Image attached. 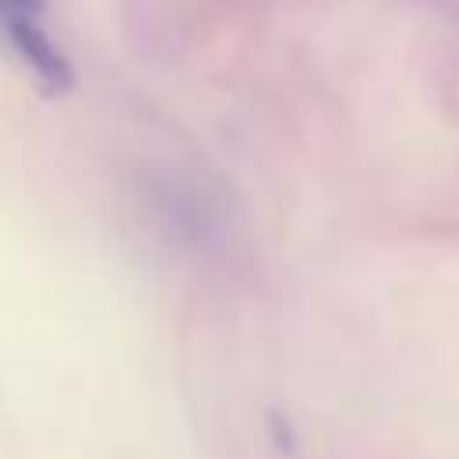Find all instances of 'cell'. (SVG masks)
Here are the masks:
<instances>
[{"label": "cell", "mask_w": 459, "mask_h": 459, "mask_svg": "<svg viewBox=\"0 0 459 459\" xmlns=\"http://www.w3.org/2000/svg\"><path fill=\"white\" fill-rule=\"evenodd\" d=\"M43 7H47V0H0V29H7L11 22L39 18Z\"/></svg>", "instance_id": "2"}, {"label": "cell", "mask_w": 459, "mask_h": 459, "mask_svg": "<svg viewBox=\"0 0 459 459\" xmlns=\"http://www.w3.org/2000/svg\"><path fill=\"white\" fill-rule=\"evenodd\" d=\"M11 50L22 57V65L39 79V86L47 93H61L72 86V65L65 57V50L47 36V29L39 25V18L29 22H11L4 29Z\"/></svg>", "instance_id": "1"}]
</instances>
